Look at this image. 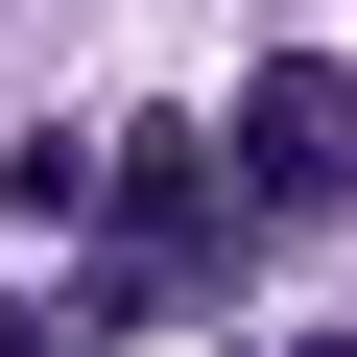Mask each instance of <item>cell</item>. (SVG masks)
<instances>
[{"instance_id":"cell-1","label":"cell","mask_w":357,"mask_h":357,"mask_svg":"<svg viewBox=\"0 0 357 357\" xmlns=\"http://www.w3.org/2000/svg\"><path fill=\"white\" fill-rule=\"evenodd\" d=\"M333 191H357V96L333 72H262L238 96V215H333Z\"/></svg>"},{"instance_id":"cell-2","label":"cell","mask_w":357,"mask_h":357,"mask_svg":"<svg viewBox=\"0 0 357 357\" xmlns=\"http://www.w3.org/2000/svg\"><path fill=\"white\" fill-rule=\"evenodd\" d=\"M310 357H357V333H310Z\"/></svg>"}]
</instances>
